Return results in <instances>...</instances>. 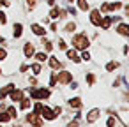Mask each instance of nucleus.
I'll return each instance as SVG.
<instances>
[{"label":"nucleus","mask_w":129,"mask_h":127,"mask_svg":"<svg viewBox=\"0 0 129 127\" xmlns=\"http://www.w3.org/2000/svg\"><path fill=\"white\" fill-rule=\"evenodd\" d=\"M113 125H115V120L110 118V120H108V127H113Z\"/></svg>","instance_id":"c85d7f7f"},{"label":"nucleus","mask_w":129,"mask_h":127,"mask_svg":"<svg viewBox=\"0 0 129 127\" xmlns=\"http://www.w3.org/2000/svg\"><path fill=\"white\" fill-rule=\"evenodd\" d=\"M51 18H58V9H51Z\"/></svg>","instance_id":"5701e85b"},{"label":"nucleus","mask_w":129,"mask_h":127,"mask_svg":"<svg viewBox=\"0 0 129 127\" xmlns=\"http://www.w3.org/2000/svg\"><path fill=\"white\" fill-rule=\"evenodd\" d=\"M11 99H13V101H21V99H23V94H21L20 90H16V92L11 94Z\"/></svg>","instance_id":"9d476101"},{"label":"nucleus","mask_w":129,"mask_h":127,"mask_svg":"<svg viewBox=\"0 0 129 127\" xmlns=\"http://www.w3.org/2000/svg\"><path fill=\"white\" fill-rule=\"evenodd\" d=\"M9 118H11L9 115H6V113H0V122H7Z\"/></svg>","instance_id":"412c9836"},{"label":"nucleus","mask_w":129,"mask_h":127,"mask_svg":"<svg viewBox=\"0 0 129 127\" xmlns=\"http://www.w3.org/2000/svg\"><path fill=\"white\" fill-rule=\"evenodd\" d=\"M28 122L34 123L36 127H41V118H39L37 115H28Z\"/></svg>","instance_id":"423d86ee"},{"label":"nucleus","mask_w":129,"mask_h":127,"mask_svg":"<svg viewBox=\"0 0 129 127\" xmlns=\"http://www.w3.org/2000/svg\"><path fill=\"white\" fill-rule=\"evenodd\" d=\"M25 55H27V57H32V55H34V46H32L30 43L25 44Z\"/></svg>","instance_id":"1a4fd4ad"},{"label":"nucleus","mask_w":129,"mask_h":127,"mask_svg":"<svg viewBox=\"0 0 129 127\" xmlns=\"http://www.w3.org/2000/svg\"><path fill=\"white\" fill-rule=\"evenodd\" d=\"M9 116H16V109L14 108H9Z\"/></svg>","instance_id":"a878e982"},{"label":"nucleus","mask_w":129,"mask_h":127,"mask_svg":"<svg viewBox=\"0 0 129 127\" xmlns=\"http://www.w3.org/2000/svg\"><path fill=\"white\" fill-rule=\"evenodd\" d=\"M50 65H51L53 69H58V67H60V64H58L57 58H51V60H50Z\"/></svg>","instance_id":"dca6fc26"},{"label":"nucleus","mask_w":129,"mask_h":127,"mask_svg":"<svg viewBox=\"0 0 129 127\" xmlns=\"http://www.w3.org/2000/svg\"><path fill=\"white\" fill-rule=\"evenodd\" d=\"M71 2H73V0H71Z\"/></svg>","instance_id":"72a5a7b5"},{"label":"nucleus","mask_w":129,"mask_h":127,"mask_svg":"<svg viewBox=\"0 0 129 127\" xmlns=\"http://www.w3.org/2000/svg\"><path fill=\"white\" fill-rule=\"evenodd\" d=\"M73 43H74V46H76L78 50H85V48L88 46V39H87V35H83V34L76 35Z\"/></svg>","instance_id":"f257e3e1"},{"label":"nucleus","mask_w":129,"mask_h":127,"mask_svg":"<svg viewBox=\"0 0 129 127\" xmlns=\"http://www.w3.org/2000/svg\"><path fill=\"white\" fill-rule=\"evenodd\" d=\"M67 57H69V58H71L73 62H80V58H78V55H76V53H74L73 50H69V51H67Z\"/></svg>","instance_id":"9b49d317"},{"label":"nucleus","mask_w":129,"mask_h":127,"mask_svg":"<svg viewBox=\"0 0 129 127\" xmlns=\"http://www.w3.org/2000/svg\"><path fill=\"white\" fill-rule=\"evenodd\" d=\"M30 95H32L34 99H44V97L50 95V90H32Z\"/></svg>","instance_id":"f03ea898"},{"label":"nucleus","mask_w":129,"mask_h":127,"mask_svg":"<svg viewBox=\"0 0 129 127\" xmlns=\"http://www.w3.org/2000/svg\"><path fill=\"white\" fill-rule=\"evenodd\" d=\"M28 106H30V101H23V102H21V108H23V109H27Z\"/></svg>","instance_id":"b1692460"},{"label":"nucleus","mask_w":129,"mask_h":127,"mask_svg":"<svg viewBox=\"0 0 129 127\" xmlns=\"http://www.w3.org/2000/svg\"><path fill=\"white\" fill-rule=\"evenodd\" d=\"M90 21H92L94 25H99V23H101V16H99V11H92V14H90Z\"/></svg>","instance_id":"20e7f679"},{"label":"nucleus","mask_w":129,"mask_h":127,"mask_svg":"<svg viewBox=\"0 0 129 127\" xmlns=\"http://www.w3.org/2000/svg\"><path fill=\"white\" fill-rule=\"evenodd\" d=\"M32 30H34V34H37V35H44V28L39 27V25H32Z\"/></svg>","instance_id":"6e6552de"},{"label":"nucleus","mask_w":129,"mask_h":127,"mask_svg":"<svg viewBox=\"0 0 129 127\" xmlns=\"http://www.w3.org/2000/svg\"><path fill=\"white\" fill-rule=\"evenodd\" d=\"M110 23H111V18H104L99 25H103V28H108V27H110Z\"/></svg>","instance_id":"ddd939ff"},{"label":"nucleus","mask_w":129,"mask_h":127,"mask_svg":"<svg viewBox=\"0 0 129 127\" xmlns=\"http://www.w3.org/2000/svg\"><path fill=\"white\" fill-rule=\"evenodd\" d=\"M41 115H43L44 118H48V120H53V118H55V113H53L50 108H43V109H41Z\"/></svg>","instance_id":"7ed1b4c3"},{"label":"nucleus","mask_w":129,"mask_h":127,"mask_svg":"<svg viewBox=\"0 0 129 127\" xmlns=\"http://www.w3.org/2000/svg\"><path fill=\"white\" fill-rule=\"evenodd\" d=\"M13 88H14L13 85H7V87H6V88H4L2 92H0V97H4V95H7L9 92H13Z\"/></svg>","instance_id":"f8f14e48"},{"label":"nucleus","mask_w":129,"mask_h":127,"mask_svg":"<svg viewBox=\"0 0 129 127\" xmlns=\"http://www.w3.org/2000/svg\"><path fill=\"white\" fill-rule=\"evenodd\" d=\"M32 71H34V74H39V72H41V65H39V64H34V65H32Z\"/></svg>","instance_id":"aec40b11"},{"label":"nucleus","mask_w":129,"mask_h":127,"mask_svg":"<svg viewBox=\"0 0 129 127\" xmlns=\"http://www.w3.org/2000/svg\"><path fill=\"white\" fill-rule=\"evenodd\" d=\"M81 58H83V60H88V58H90V55H88V53H87V51H85V53H83V57H81Z\"/></svg>","instance_id":"c756f323"},{"label":"nucleus","mask_w":129,"mask_h":127,"mask_svg":"<svg viewBox=\"0 0 129 127\" xmlns=\"http://www.w3.org/2000/svg\"><path fill=\"white\" fill-rule=\"evenodd\" d=\"M115 67H118V64H117V62H110V64L106 65V69H108V71H113Z\"/></svg>","instance_id":"6ab92c4d"},{"label":"nucleus","mask_w":129,"mask_h":127,"mask_svg":"<svg viewBox=\"0 0 129 127\" xmlns=\"http://www.w3.org/2000/svg\"><path fill=\"white\" fill-rule=\"evenodd\" d=\"M67 30L71 32V30H74V23H71V25H67Z\"/></svg>","instance_id":"7c9ffc66"},{"label":"nucleus","mask_w":129,"mask_h":127,"mask_svg":"<svg viewBox=\"0 0 129 127\" xmlns=\"http://www.w3.org/2000/svg\"><path fill=\"white\" fill-rule=\"evenodd\" d=\"M71 106H74V108H80V106H81L80 99H78V97H76V99H71Z\"/></svg>","instance_id":"a211bd4d"},{"label":"nucleus","mask_w":129,"mask_h":127,"mask_svg":"<svg viewBox=\"0 0 129 127\" xmlns=\"http://www.w3.org/2000/svg\"><path fill=\"white\" fill-rule=\"evenodd\" d=\"M87 81L92 85V83H94V74H88V76H87Z\"/></svg>","instance_id":"393cba45"},{"label":"nucleus","mask_w":129,"mask_h":127,"mask_svg":"<svg viewBox=\"0 0 129 127\" xmlns=\"http://www.w3.org/2000/svg\"><path fill=\"white\" fill-rule=\"evenodd\" d=\"M21 35V25L18 23V25H14V37H20Z\"/></svg>","instance_id":"2eb2a0df"},{"label":"nucleus","mask_w":129,"mask_h":127,"mask_svg":"<svg viewBox=\"0 0 129 127\" xmlns=\"http://www.w3.org/2000/svg\"><path fill=\"white\" fill-rule=\"evenodd\" d=\"M67 127H78V123H76V122H71V123H69Z\"/></svg>","instance_id":"2f4dec72"},{"label":"nucleus","mask_w":129,"mask_h":127,"mask_svg":"<svg viewBox=\"0 0 129 127\" xmlns=\"http://www.w3.org/2000/svg\"><path fill=\"white\" fill-rule=\"evenodd\" d=\"M58 81H60V83L71 81V72H60V74H58Z\"/></svg>","instance_id":"39448f33"},{"label":"nucleus","mask_w":129,"mask_h":127,"mask_svg":"<svg viewBox=\"0 0 129 127\" xmlns=\"http://www.w3.org/2000/svg\"><path fill=\"white\" fill-rule=\"evenodd\" d=\"M6 55H7V53H6V50H0V60L6 58Z\"/></svg>","instance_id":"cd10ccee"},{"label":"nucleus","mask_w":129,"mask_h":127,"mask_svg":"<svg viewBox=\"0 0 129 127\" xmlns=\"http://www.w3.org/2000/svg\"><path fill=\"white\" fill-rule=\"evenodd\" d=\"M27 2H28V6H34V2H36V0H27Z\"/></svg>","instance_id":"473e14b6"},{"label":"nucleus","mask_w":129,"mask_h":127,"mask_svg":"<svg viewBox=\"0 0 129 127\" xmlns=\"http://www.w3.org/2000/svg\"><path fill=\"white\" fill-rule=\"evenodd\" d=\"M78 6H80V9H83V11H85V9L88 7V4H87V0H78Z\"/></svg>","instance_id":"f3484780"},{"label":"nucleus","mask_w":129,"mask_h":127,"mask_svg":"<svg viewBox=\"0 0 129 127\" xmlns=\"http://www.w3.org/2000/svg\"><path fill=\"white\" fill-rule=\"evenodd\" d=\"M118 32H120L122 35H127V34H129V30H127V25H120V27H118Z\"/></svg>","instance_id":"4468645a"},{"label":"nucleus","mask_w":129,"mask_h":127,"mask_svg":"<svg viewBox=\"0 0 129 127\" xmlns=\"http://www.w3.org/2000/svg\"><path fill=\"white\" fill-rule=\"evenodd\" d=\"M97 116H99V109H92V111L88 113V116H87V120H88V122H94V120H95Z\"/></svg>","instance_id":"0eeeda50"},{"label":"nucleus","mask_w":129,"mask_h":127,"mask_svg":"<svg viewBox=\"0 0 129 127\" xmlns=\"http://www.w3.org/2000/svg\"><path fill=\"white\" fill-rule=\"evenodd\" d=\"M41 109H43V104H36V113H41Z\"/></svg>","instance_id":"bb28decb"},{"label":"nucleus","mask_w":129,"mask_h":127,"mask_svg":"<svg viewBox=\"0 0 129 127\" xmlns=\"http://www.w3.org/2000/svg\"><path fill=\"white\" fill-rule=\"evenodd\" d=\"M46 58H48V57H46L44 53H37V60H39V62H44Z\"/></svg>","instance_id":"4be33fe9"}]
</instances>
